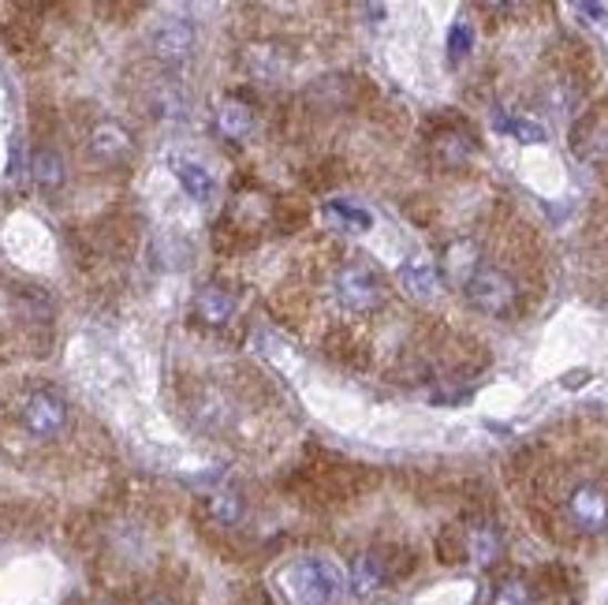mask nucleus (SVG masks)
Returning a JSON list of instances; mask_svg holds the SVG:
<instances>
[{"label":"nucleus","mask_w":608,"mask_h":605,"mask_svg":"<svg viewBox=\"0 0 608 605\" xmlns=\"http://www.w3.org/2000/svg\"><path fill=\"white\" fill-rule=\"evenodd\" d=\"M150 42H153V53L161 60H169V64L172 60H183V57H191V49H194V23L183 16H169L158 23Z\"/></svg>","instance_id":"423d86ee"},{"label":"nucleus","mask_w":608,"mask_h":605,"mask_svg":"<svg viewBox=\"0 0 608 605\" xmlns=\"http://www.w3.org/2000/svg\"><path fill=\"white\" fill-rule=\"evenodd\" d=\"M568 516L586 535H601L608 527V494L601 486H579L568 497Z\"/></svg>","instance_id":"39448f33"},{"label":"nucleus","mask_w":608,"mask_h":605,"mask_svg":"<svg viewBox=\"0 0 608 605\" xmlns=\"http://www.w3.org/2000/svg\"><path fill=\"white\" fill-rule=\"evenodd\" d=\"M336 300L344 311H352V314H366V311H374L377 300H381V284H377V276L366 270V265H344V270L336 273Z\"/></svg>","instance_id":"f03ea898"},{"label":"nucleus","mask_w":608,"mask_h":605,"mask_svg":"<svg viewBox=\"0 0 608 605\" xmlns=\"http://www.w3.org/2000/svg\"><path fill=\"white\" fill-rule=\"evenodd\" d=\"M172 172H176L180 188L188 191L194 202H210V199H213L216 183H213V177H210V169L199 165V161H191V158H172Z\"/></svg>","instance_id":"ddd939ff"},{"label":"nucleus","mask_w":608,"mask_h":605,"mask_svg":"<svg viewBox=\"0 0 608 605\" xmlns=\"http://www.w3.org/2000/svg\"><path fill=\"white\" fill-rule=\"evenodd\" d=\"M586 382H590V371H571L568 377H564V385H568V389H579Z\"/></svg>","instance_id":"412c9836"},{"label":"nucleus","mask_w":608,"mask_h":605,"mask_svg":"<svg viewBox=\"0 0 608 605\" xmlns=\"http://www.w3.org/2000/svg\"><path fill=\"white\" fill-rule=\"evenodd\" d=\"M150 605H172V602H150Z\"/></svg>","instance_id":"4be33fe9"},{"label":"nucleus","mask_w":608,"mask_h":605,"mask_svg":"<svg viewBox=\"0 0 608 605\" xmlns=\"http://www.w3.org/2000/svg\"><path fill=\"white\" fill-rule=\"evenodd\" d=\"M284 591L295 605H333L344 591V579L328 561L303 557L284 572Z\"/></svg>","instance_id":"f257e3e1"},{"label":"nucleus","mask_w":608,"mask_h":605,"mask_svg":"<svg viewBox=\"0 0 608 605\" xmlns=\"http://www.w3.org/2000/svg\"><path fill=\"white\" fill-rule=\"evenodd\" d=\"M243 60H246V71H251L254 79H262V83H276L287 71V64H292L281 46H251Z\"/></svg>","instance_id":"9b49d317"},{"label":"nucleus","mask_w":608,"mask_h":605,"mask_svg":"<svg viewBox=\"0 0 608 605\" xmlns=\"http://www.w3.org/2000/svg\"><path fill=\"white\" fill-rule=\"evenodd\" d=\"M399 284H404V292L411 295V300L429 303L440 289L437 265H433L426 254H415V259H407L404 265H399Z\"/></svg>","instance_id":"1a4fd4ad"},{"label":"nucleus","mask_w":608,"mask_h":605,"mask_svg":"<svg viewBox=\"0 0 608 605\" xmlns=\"http://www.w3.org/2000/svg\"><path fill=\"white\" fill-rule=\"evenodd\" d=\"M470 46H474V30L470 23H456L448 30V57L452 60H463L470 53Z\"/></svg>","instance_id":"aec40b11"},{"label":"nucleus","mask_w":608,"mask_h":605,"mask_svg":"<svg viewBox=\"0 0 608 605\" xmlns=\"http://www.w3.org/2000/svg\"><path fill=\"white\" fill-rule=\"evenodd\" d=\"M493 605H534V594L523 579H504L493 594Z\"/></svg>","instance_id":"6ab92c4d"},{"label":"nucleus","mask_w":608,"mask_h":605,"mask_svg":"<svg viewBox=\"0 0 608 605\" xmlns=\"http://www.w3.org/2000/svg\"><path fill=\"white\" fill-rule=\"evenodd\" d=\"M388 576H393V557L381 549H366V553H358L352 564V591L358 598H369L374 591L385 587Z\"/></svg>","instance_id":"6e6552de"},{"label":"nucleus","mask_w":608,"mask_h":605,"mask_svg":"<svg viewBox=\"0 0 608 605\" xmlns=\"http://www.w3.org/2000/svg\"><path fill=\"white\" fill-rule=\"evenodd\" d=\"M493 128L504 131V135H515L519 142H527V147H538L545 142V128L538 120H523V117H493Z\"/></svg>","instance_id":"a211bd4d"},{"label":"nucleus","mask_w":608,"mask_h":605,"mask_svg":"<svg viewBox=\"0 0 608 605\" xmlns=\"http://www.w3.org/2000/svg\"><path fill=\"white\" fill-rule=\"evenodd\" d=\"M216 128H221L224 139H235V142L251 139V131H254V112H251V105H243L240 98H229L221 109H216Z\"/></svg>","instance_id":"2eb2a0df"},{"label":"nucleus","mask_w":608,"mask_h":605,"mask_svg":"<svg viewBox=\"0 0 608 605\" xmlns=\"http://www.w3.org/2000/svg\"><path fill=\"white\" fill-rule=\"evenodd\" d=\"M325 221L333 224V229H344V232H369L374 229V218H369V210L355 206V202H328L325 206Z\"/></svg>","instance_id":"dca6fc26"},{"label":"nucleus","mask_w":608,"mask_h":605,"mask_svg":"<svg viewBox=\"0 0 608 605\" xmlns=\"http://www.w3.org/2000/svg\"><path fill=\"white\" fill-rule=\"evenodd\" d=\"M463 557H470L474 564H493L500 557V531L493 527V523H474L467 527V535H463Z\"/></svg>","instance_id":"9d476101"},{"label":"nucleus","mask_w":608,"mask_h":605,"mask_svg":"<svg viewBox=\"0 0 608 605\" xmlns=\"http://www.w3.org/2000/svg\"><path fill=\"white\" fill-rule=\"evenodd\" d=\"M30 180H34L38 191L57 194L60 188H64V180H68L64 158H60L57 150H38L34 158H30Z\"/></svg>","instance_id":"f8f14e48"},{"label":"nucleus","mask_w":608,"mask_h":605,"mask_svg":"<svg viewBox=\"0 0 608 605\" xmlns=\"http://www.w3.org/2000/svg\"><path fill=\"white\" fill-rule=\"evenodd\" d=\"M194 311H199L205 325H224L235 314V295L229 289H221V284H205L199 300H194Z\"/></svg>","instance_id":"4468645a"},{"label":"nucleus","mask_w":608,"mask_h":605,"mask_svg":"<svg viewBox=\"0 0 608 605\" xmlns=\"http://www.w3.org/2000/svg\"><path fill=\"white\" fill-rule=\"evenodd\" d=\"M131 135L128 128L116 124V120H105V124H98L90 131V158L101 161V165H120V161L131 158Z\"/></svg>","instance_id":"0eeeda50"},{"label":"nucleus","mask_w":608,"mask_h":605,"mask_svg":"<svg viewBox=\"0 0 608 605\" xmlns=\"http://www.w3.org/2000/svg\"><path fill=\"white\" fill-rule=\"evenodd\" d=\"M210 516L221 523V527H235V523L243 520L240 490H216V494H210Z\"/></svg>","instance_id":"f3484780"},{"label":"nucleus","mask_w":608,"mask_h":605,"mask_svg":"<svg viewBox=\"0 0 608 605\" xmlns=\"http://www.w3.org/2000/svg\"><path fill=\"white\" fill-rule=\"evenodd\" d=\"M467 295L482 314H504L515 303V284L500 270H474Z\"/></svg>","instance_id":"7ed1b4c3"},{"label":"nucleus","mask_w":608,"mask_h":605,"mask_svg":"<svg viewBox=\"0 0 608 605\" xmlns=\"http://www.w3.org/2000/svg\"><path fill=\"white\" fill-rule=\"evenodd\" d=\"M23 426L41 441L60 437L68 426V404L57 393H34L23 407Z\"/></svg>","instance_id":"20e7f679"}]
</instances>
